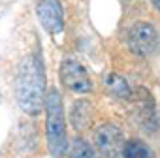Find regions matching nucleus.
<instances>
[{"instance_id": "obj_1", "label": "nucleus", "mask_w": 160, "mask_h": 158, "mask_svg": "<svg viewBox=\"0 0 160 158\" xmlns=\"http://www.w3.org/2000/svg\"><path fill=\"white\" fill-rule=\"evenodd\" d=\"M15 98L25 113H42L45 100V72L38 55H28L21 60L15 79Z\"/></svg>"}, {"instance_id": "obj_2", "label": "nucleus", "mask_w": 160, "mask_h": 158, "mask_svg": "<svg viewBox=\"0 0 160 158\" xmlns=\"http://www.w3.org/2000/svg\"><path fill=\"white\" fill-rule=\"evenodd\" d=\"M45 107V136H47V149L51 156L60 158L66 151L68 139H66V119H64V107L62 98L57 89H49L43 100Z\"/></svg>"}, {"instance_id": "obj_3", "label": "nucleus", "mask_w": 160, "mask_h": 158, "mask_svg": "<svg viewBox=\"0 0 160 158\" xmlns=\"http://www.w3.org/2000/svg\"><path fill=\"white\" fill-rule=\"evenodd\" d=\"M60 79L68 91L72 92H79L85 94L91 92L92 89V81L89 77V72L85 70V66L81 62H77L75 58H64L62 66H60Z\"/></svg>"}, {"instance_id": "obj_4", "label": "nucleus", "mask_w": 160, "mask_h": 158, "mask_svg": "<svg viewBox=\"0 0 160 158\" xmlns=\"http://www.w3.org/2000/svg\"><path fill=\"white\" fill-rule=\"evenodd\" d=\"M158 45V34L149 23H136L128 30V47L138 57H149Z\"/></svg>"}, {"instance_id": "obj_5", "label": "nucleus", "mask_w": 160, "mask_h": 158, "mask_svg": "<svg viewBox=\"0 0 160 158\" xmlns=\"http://www.w3.org/2000/svg\"><path fill=\"white\" fill-rule=\"evenodd\" d=\"M38 19L49 34H60L64 28V12L60 0H40L38 2Z\"/></svg>"}, {"instance_id": "obj_6", "label": "nucleus", "mask_w": 160, "mask_h": 158, "mask_svg": "<svg viewBox=\"0 0 160 158\" xmlns=\"http://www.w3.org/2000/svg\"><path fill=\"white\" fill-rule=\"evenodd\" d=\"M122 132L115 124H102L96 132V147L106 158H117L122 151Z\"/></svg>"}, {"instance_id": "obj_7", "label": "nucleus", "mask_w": 160, "mask_h": 158, "mask_svg": "<svg viewBox=\"0 0 160 158\" xmlns=\"http://www.w3.org/2000/svg\"><path fill=\"white\" fill-rule=\"evenodd\" d=\"M102 83H104V89L111 96H115V98H126V96H130V87L126 83V79L122 75H119V73H108Z\"/></svg>"}, {"instance_id": "obj_8", "label": "nucleus", "mask_w": 160, "mask_h": 158, "mask_svg": "<svg viewBox=\"0 0 160 158\" xmlns=\"http://www.w3.org/2000/svg\"><path fill=\"white\" fill-rule=\"evenodd\" d=\"M122 158H151V151L149 147L139 141V139H130L122 145V151H121Z\"/></svg>"}, {"instance_id": "obj_9", "label": "nucleus", "mask_w": 160, "mask_h": 158, "mask_svg": "<svg viewBox=\"0 0 160 158\" xmlns=\"http://www.w3.org/2000/svg\"><path fill=\"white\" fill-rule=\"evenodd\" d=\"M70 158H94V151L92 147L83 141V139H73L72 151H70Z\"/></svg>"}, {"instance_id": "obj_10", "label": "nucleus", "mask_w": 160, "mask_h": 158, "mask_svg": "<svg viewBox=\"0 0 160 158\" xmlns=\"http://www.w3.org/2000/svg\"><path fill=\"white\" fill-rule=\"evenodd\" d=\"M152 6L156 8V12L160 13V0H152Z\"/></svg>"}]
</instances>
